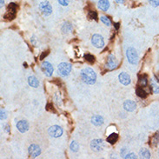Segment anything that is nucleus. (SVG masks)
Returning a JSON list of instances; mask_svg holds the SVG:
<instances>
[{
	"instance_id": "nucleus-22",
	"label": "nucleus",
	"mask_w": 159,
	"mask_h": 159,
	"mask_svg": "<svg viewBox=\"0 0 159 159\" xmlns=\"http://www.w3.org/2000/svg\"><path fill=\"white\" fill-rule=\"evenodd\" d=\"M138 83H139V86H142V87L147 86V84H148V78H147L146 75L140 76L139 77V80H138Z\"/></svg>"
},
{
	"instance_id": "nucleus-18",
	"label": "nucleus",
	"mask_w": 159,
	"mask_h": 159,
	"mask_svg": "<svg viewBox=\"0 0 159 159\" xmlns=\"http://www.w3.org/2000/svg\"><path fill=\"white\" fill-rule=\"evenodd\" d=\"M28 83L30 86H32L33 88H38V85H39V81L37 77H35L34 76H31L28 77Z\"/></svg>"
},
{
	"instance_id": "nucleus-28",
	"label": "nucleus",
	"mask_w": 159,
	"mask_h": 159,
	"mask_svg": "<svg viewBox=\"0 0 159 159\" xmlns=\"http://www.w3.org/2000/svg\"><path fill=\"white\" fill-rule=\"evenodd\" d=\"M71 29H72V27H71V25H70V24H64V26H63V28H62V30L64 31H66L65 32H70L71 31Z\"/></svg>"
},
{
	"instance_id": "nucleus-13",
	"label": "nucleus",
	"mask_w": 159,
	"mask_h": 159,
	"mask_svg": "<svg viewBox=\"0 0 159 159\" xmlns=\"http://www.w3.org/2000/svg\"><path fill=\"white\" fill-rule=\"evenodd\" d=\"M17 129L21 133H25L29 130V123L25 120H20L17 123Z\"/></svg>"
},
{
	"instance_id": "nucleus-19",
	"label": "nucleus",
	"mask_w": 159,
	"mask_h": 159,
	"mask_svg": "<svg viewBox=\"0 0 159 159\" xmlns=\"http://www.w3.org/2000/svg\"><path fill=\"white\" fill-rule=\"evenodd\" d=\"M136 93H137V95L139 97H141V98H145V97H147V96H148V93L144 90V87L139 86V85L137 86V88L136 90Z\"/></svg>"
},
{
	"instance_id": "nucleus-32",
	"label": "nucleus",
	"mask_w": 159,
	"mask_h": 159,
	"mask_svg": "<svg viewBox=\"0 0 159 159\" xmlns=\"http://www.w3.org/2000/svg\"><path fill=\"white\" fill-rule=\"evenodd\" d=\"M57 1L63 6H67L69 5V0H57Z\"/></svg>"
},
{
	"instance_id": "nucleus-12",
	"label": "nucleus",
	"mask_w": 159,
	"mask_h": 159,
	"mask_svg": "<svg viewBox=\"0 0 159 159\" xmlns=\"http://www.w3.org/2000/svg\"><path fill=\"white\" fill-rule=\"evenodd\" d=\"M118 79H119V82L122 84H123V85H129L130 83V82H131L130 76L126 72H122V73H120L119 76H118Z\"/></svg>"
},
{
	"instance_id": "nucleus-21",
	"label": "nucleus",
	"mask_w": 159,
	"mask_h": 159,
	"mask_svg": "<svg viewBox=\"0 0 159 159\" xmlns=\"http://www.w3.org/2000/svg\"><path fill=\"white\" fill-rule=\"evenodd\" d=\"M139 156L142 158H151V153L147 149H142L139 151Z\"/></svg>"
},
{
	"instance_id": "nucleus-29",
	"label": "nucleus",
	"mask_w": 159,
	"mask_h": 159,
	"mask_svg": "<svg viewBox=\"0 0 159 159\" xmlns=\"http://www.w3.org/2000/svg\"><path fill=\"white\" fill-rule=\"evenodd\" d=\"M148 1L153 7L159 6V0H148Z\"/></svg>"
},
{
	"instance_id": "nucleus-11",
	"label": "nucleus",
	"mask_w": 159,
	"mask_h": 159,
	"mask_svg": "<svg viewBox=\"0 0 159 159\" xmlns=\"http://www.w3.org/2000/svg\"><path fill=\"white\" fill-rule=\"evenodd\" d=\"M29 154H30V156L32 157H33V158L38 157L41 154V149H40V147L37 145V144H31L30 147H29Z\"/></svg>"
},
{
	"instance_id": "nucleus-31",
	"label": "nucleus",
	"mask_w": 159,
	"mask_h": 159,
	"mask_svg": "<svg viewBox=\"0 0 159 159\" xmlns=\"http://www.w3.org/2000/svg\"><path fill=\"white\" fill-rule=\"evenodd\" d=\"M0 113H1V120H5V118L7 117L6 116V111L4 110V109H1V111H0Z\"/></svg>"
},
{
	"instance_id": "nucleus-10",
	"label": "nucleus",
	"mask_w": 159,
	"mask_h": 159,
	"mask_svg": "<svg viewBox=\"0 0 159 159\" xmlns=\"http://www.w3.org/2000/svg\"><path fill=\"white\" fill-rule=\"evenodd\" d=\"M117 61L114 55L110 54L109 55L108 59H107V63H106V67L108 68L109 70H114L117 67Z\"/></svg>"
},
{
	"instance_id": "nucleus-14",
	"label": "nucleus",
	"mask_w": 159,
	"mask_h": 159,
	"mask_svg": "<svg viewBox=\"0 0 159 159\" xmlns=\"http://www.w3.org/2000/svg\"><path fill=\"white\" fill-rule=\"evenodd\" d=\"M150 84H151V87L152 89V91L155 93V94H158L159 93V80L157 78V77H152L151 79V82H150Z\"/></svg>"
},
{
	"instance_id": "nucleus-25",
	"label": "nucleus",
	"mask_w": 159,
	"mask_h": 159,
	"mask_svg": "<svg viewBox=\"0 0 159 159\" xmlns=\"http://www.w3.org/2000/svg\"><path fill=\"white\" fill-rule=\"evenodd\" d=\"M84 57H85L86 61H88L90 64H93V63L95 62V57L92 56V55H90V54H86V55H84Z\"/></svg>"
},
{
	"instance_id": "nucleus-4",
	"label": "nucleus",
	"mask_w": 159,
	"mask_h": 159,
	"mask_svg": "<svg viewBox=\"0 0 159 159\" xmlns=\"http://www.w3.org/2000/svg\"><path fill=\"white\" fill-rule=\"evenodd\" d=\"M17 5L15 3H11L8 6L7 9V12L5 15V19L7 20H12L16 16V13H17Z\"/></svg>"
},
{
	"instance_id": "nucleus-6",
	"label": "nucleus",
	"mask_w": 159,
	"mask_h": 159,
	"mask_svg": "<svg viewBox=\"0 0 159 159\" xmlns=\"http://www.w3.org/2000/svg\"><path fill=\"white\" fill-rule=\"evenodd\" d=\"M39 10H40L41 12L43 13V15H45V16H49L52 12V7H51V4L48 1L42 2L39 5Z\"/></svg>"
},
{
	"instance_id": "nucleus-3",
	"label": "nucleus",
	"mask_w": 159,
	"mask_h": 159,
	"mask_svg": "<svg viewBox=\"0 0 159 159\" xmlns=\"http://www.w3.org/2000/svg\"><path fill=\"white\" fill-rule=\"evenodd\" d=\"M58 73L61 76H67L70 75L71 71V64L69 63H61L58 65Z\"/></svg>"
},
{
	"instance_id": "nucleus-2",
	"label": "nucleus",
	"mask_w": 159,
	"mask_h": 159,
	"mask_svg": "<svg viewBox=\"0 0 159 159\" xmlns=\"http://www.w3.org/2000/svg\"><path fill=\"white\" fill-rule=\"evenodd\" d=\"M126 57L130 64H137L138 63V54L133 47H129L126 50Z\"/></svg>"
},
{
	"instance_id": "nucleus-7",
	"label": "nucleus",
	"mask_w": 159,
	"mask_h": 159,
	"mask_svg": "<svg viewBox=\"0 0 159 159\" xmlns=\"http://www.w3.org/2000/svg\"><path fill=\"white\" fill-rule=\"evenodd\" d=\"M48 133L52 137H60L63 135V129L58 125H53L48 130Z\"/></svg>"
},
{
	"instance_id": "nucleus-5",
	"label": "nucleus",
	"mask_w": 159,
	"mask_h": 159,
	"mask_svg": "<svg viewBox=\"0 0 159 159\" xmlns=\"http://www.w3.org/2000/svg\"><path fill=\"white\" fill-rule=\"evenodd\" d=\"M91 44L95 46L96 48H103L104 46V40L101 35L94 34L91 38Z\"/></svg>"
},
{
	"instance_id": "nucleus-34",
	"label": "nucleus",
	"mask_w": 159,
	"mask_h": 159,
	"mask_svg": "<svg viewBox=\"0 0 159 159\" xmlns=\"http://www.w3.org/2000/svg\"><path fill=\"white\" fill-rule=\"evenodd\" d=\"M117 4H123L124 2V0H115Z\"/></svg>"
},
{
	"instance_id": "nucleus-23",
	"label": "nucleus",
	"mask_w": 159,
	"mask_h": 159,
	"mask_svg": "<svg viewBox=\"0 0 159 159\" xmlns=\"http://www.w3.org/2000/svg\"><path fill=\"white\" fill-rule=\"evenodd\" d=\"M152 145L153 146H157V144H159V131L157 132H156L155 135L153 136L152 137Z\"/></svg>"
},
{
	"instance_id": "nucleus-27",
	"label": "nucleus",
	"mask_w": 159,
	"mask_h": 159,
	"mask_svg": "<svg viewBox=\"0 0 159 159\" xmlns=\"http://www.w3.org/2000/svg\"><path fill=\"white\" fill-rule=\"evenodd\" d=\"M88 17H89L90 19L97 20V13L95 11H90V12H89Z\"/></svg>"
},
{
	"instance_id": "nucleus-16",
	"label": "nucleus",
	"mask_w": 159,
	"mask_h": 159,
	"mask_svg": "<svg viewBox=\"0 0 159 159\" xmlns=\"http://www.w3.org/2000/svg\"><path fill=\"white\" fill-rule=\"evenodd\" d=\"M91 123L95 125V126H101L103 123V118L100 115H96L94 117H92L91 118Z\"/></svg>"
},
{
	"instance_id": "nucleus-33",
	"label": "nucleus",
	"mask_w": 159,
	"mask_h": 159,
	"mask_svg": "<svg viewBox=\"0 0 159 159\" xmlns=\"http://www.w3.org/2000/svg\"><path fill=\"white\" fill-rule=\"evenodd\" d=\"M49 54V51H44L42 54H41V56H40V59L41 60H43L44 59V57H45L47 55Z\"/></svg>"
},
{
	"instance_id": "nucleus-1",
	"label": "nucleus",
	"mask_w": 159,
	"mask_h": 159,
	"mask_svg": "<svg viewBox=\"0 0 159 159\" xmlns=\"http://www.w3.org/2000/svg\"><path fill=\"white\" fill-rule=\"evenodd\" d=\"M81 78L83 81L87 84L92 85L96 83V74L91 68H84L81 70Z\"/></svg>"
},
{
	"instance_id": "nucleus-15",
	"label": "nucleus",
	"mask_w": 159,
	"mask_h": 159,
	"mask_svg": "<svg viewBox=\"0 0 159 159\" xmlns=\"http://www.w3.org/2000/svg\"><path fill=\"white\" fill-rule=\"evenodd\" d=\"M123 108H124L125 110L131 112V111H133V110H136V108H137V104H136V103L134 102V101L127 100V101H125L124 103H123Z\"/></svg>"
},
{
	"instance_id": "nucleus-8",
	"label": "nucleus",
	"mask_w": 159,
	"mask_h": 159,
	"mask_svg": "<svg viewBox=\"0 0 159 159\" xmlns=\"http://www.w3.org/2000/svg\"><path fill=\"white\" fill-rule=\"evenodd\" d=\"M41 69L43 70V72L45 73V75L48 77L52 76V73H53V66L51 65V63L47 62V61H45L43 62L42 64H41Z\"/></svg>"
},
{
	"instance_id": "nucleus-24",
	"label": "nucleus",
	"mask_w": 159,
	"mask_h": 159,
	"mask_svg": "<svg viewBox=\"0 0 159 159\" xmlns=\"http://www.w3.org/2000/svg\"><path fill=\"white\" fill-rule=\"evenodd\" d=\"M70 148L73 152H76L79 150V145H78V144L76 143V141H72L71 144H70Z\"/></svg>"
},
{
	"instance_id": "nucleus-36",
	"label": "nucleus",
	"mask_w": 159,
	"mask_h": 159,
	"mask_svg": "<svg viewBox=\"0 0 159 159\" xmlns=\"http://www.w3.org/2000/svg\"><path fill=\"white\" fill-rule=\"evenodd\" d=\"M4 5H5V0H1V7L4 6Z\"/></svg>"
},
{
	"instance_id": "nucleus-20",
	"label": "nucleus",
	"mask_w": 159,
	"mask_h": 159,
	"mask_svg": "<svg viewBox=\"0 0 159 159\" xmlns=\"http://www.w3.org/2000/svg\"><path fill=\"white\" fill-rule=\"evenodd\" d=\"M118 140V134L117 133H111L108 137H107V142L110 143V144H114Z\"/></svg>"
},
{
	"instance_id": "nucleus-9",
	"label": "nucleus",
	"mask_w": 159,
	"mask_h": 159,
	"mask_svg": "<svg viewBox=\"0 0 159 159\" xmlns=\"http://www.w3.org/2000/svg\"><path fill=\"white\" fill-rule=\"evenodd\" d=\"M90 148L94 151H101L104 148V143L102 139H94L90 143Z\"/></svg>"
},
{
	"instance_id": "nucleus-26",
	"label": "nucleus",
	"mask_w": 159,
	"mask_h": 159,
	"mask_svg": "<svg viewBox=\"0 0 159 159\" xmlns=\"http://www.w3.org/2000/svg\"><path fill=\"white\" fill-rule=\"evenodd\" d=\"M100 20L102 21L103 23L105 25L107 26H110V20L109 19V18H107V17H105V16H103V17H101L100 18Z\"/></svg>"
},
{
	"instance_id": "nucleus-30",
	"label": "nucleus",
	"mask_w": 159,
	"mask_h": 159,
	"mask_svg": "<svg viewBox=\"0 0 159 159\" xmlns=\"http://www.w3.org/2000/svg\"><path fill=\"white\" fill-rule=\"evenodd\" d=\"M124 158L126 159H135L137 158V157H136V155L134 154V153H129V154H126L124 157H123Z\"/></svg>"
},
{
	"instance_id": "nucleus-17",
	"label": "nucleus",
	"mask_w": 159,
	"mask_h": 159,
	"mask_svg": "<svg viewBox=\"0 0 159 159\" xmlns=\"http://www.w3.org/2000/svg\"><path fill=\"white\" fill-rule=\"evenodd\" d=\"M98 8L103 11V12H107L110 8V2L109 0H99L98 1Z\"/></svg>"
},
{
	"instance_id": "nucleus-35",
	"label": "nucleus",
	"mask_w": 159,
	"mask_h": 159,
	"mask_svg": "<svg viewBox=\"0 0 159 159\" xmlns=\"http://www.w3.org/2000/svg\"><path fill=\"white\" fill-rule=\"evenodd\" d=\"M114 25L116 26V29H117V30H118V27H119V23H116Z\"/></svg>"
}]
</instances>
